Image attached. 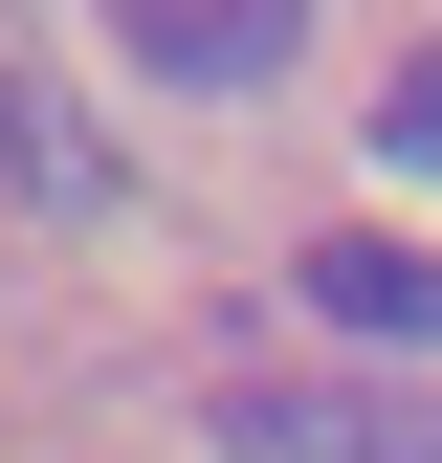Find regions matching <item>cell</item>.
<instances>
[{
  "mask_svg": "<svg viewBox=\"0 0 442 463\" xmlns=\"http://www.w3.org/2000/svg\"><path fill=\"white\" fill-rule=\"evenodd\" d=\"M221 441H244V463H442V397L420 375H288V397H244Z\"/></svg>",
  "mask_w": 442,
  "mask_h": 463,
  "instance_id": "6da1fadb",
  "label": "cell"
},
{
  "mask_svg": "<svg viewBox=\"0 0 442 463\" xmlns=\"http://www.w3.org/2000/svg\"><path fill=\"white\" fill-rule=\"evenodd\" d=\"M288 44H310V0H110V67H155V89H265V67H288Z\"/></svg>",
  "mask_w": 442,
  "mask_h": 463,
  "instance_id": "7a4b0ae2",
  "label": "cell"
},
{
  "mask_svg": "<svg viewBox=\"0 0 442 463\" xmlns=\"http://www.w3.org/2000/svg\"><path fill=\"white\" fill-rule=\"evenodd\" d=\"M0 221H110V133L44 67H0Z\"/></svg>",
  "mask_w": 442,
  "mask_h": 463,
  "instance_id": "3957f363",
  "label": "cell"
},
{
  "mask_svg": "<svg viewBox=\"0 0 442 463\" xmlns=\"http://www.w3.org/2000/svg\"><path fill=\"white\" fill-rule=\"evenodd\" d=\"M310 309L376 354H442V243H310Z\"/></svg>",
  "mask_w": 442,
  "mask_h": 463,
  "instance_id": "277c9868",
  "label": "cell"
},
{
  "mask_svg": "<svg viewBox=\"0 0 442 463\" xmlns=\"http://www.w3.org/2000/svg\"><path fill=\"white\" fill-rule=\"evenodd\" d=\"M376 155H399V177H442V44H420L399 89H376Z\"/></svg>",
  "mask_w": 442,
  "mask_h": 463,
  "instance_id": "5b68a950",
  "label": "cell"
}]
</instances>
